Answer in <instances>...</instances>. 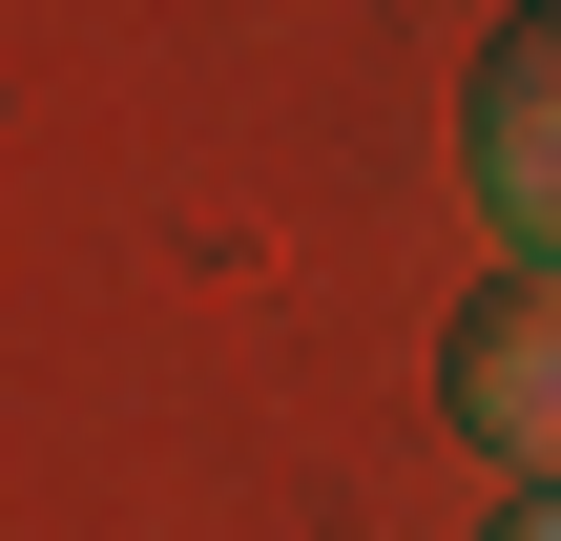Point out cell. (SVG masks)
I'll list each match as a JSON object with an SVG mask.
<instances>
[{"mask_svg": "<svg viewBox=\"0 0 561 541\" xmlns=\"http://www.w3.org/2000/svg\"><path fill=\"white\" fill-rule=\"evenodd\" d=\"M437 396H458V438H479L500 480H561V271L458 292V334H437Z\"/></svg>", "mask_w": 561, "mask_h": 541, "instance_id": "1", "label": "cell"}, {"mask_svg": "<svg viewBox=\"0 0 561 541\" xmlns=\"http://www.w3.org/2000/svg\"><path fill=\"white\" fill-rule=\"evenodd\" d=\"M458 188L500 208L520 271H561V0H541V21H500V63L458 83Z\"/></svg>", "mask_w": 561, "mask_h": 541, "instance_id": "2", "label": "cell"}, {"mask_svg": "<svg viewBox=\"0 0 561 541\" xmlns=\"http://www.w3.org/2000/svg\"><path fill=\"white\" fill-rule=\"evenodd\" d=\"M479 541H561V480H541V500H520V521H479Z\"/></svg>", "mask_w": 561, "mask_h": 541, "instance_id": "3", "label": "cell"}]
</instances>
